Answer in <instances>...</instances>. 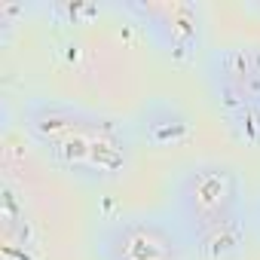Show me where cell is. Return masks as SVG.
<instances>
[{"instance_id": "obj_1", "label": "cell", "mask_w": 260, "mask_h": 260, "mask_svg": "<svg viewBox=\"0 0 260 260\" xmlns=\"http://www.w3.org/2000/svg\"><path fill=\"white\" fill-rule=\"evenodd\" d=\"M25 132L55 169L89 184L119 181L132 166L128 125L98 110L37 98L25 107Z\"/></svg>"}, {"instance_id": "obj_2", "label": "cell", "mask_w": 260, "mask_h": 260, "mask_svg": "<svg viewBox=\"0 0 260 260\" xmlns=\"http://www.w3.org/2000/svg\"><path fill=\"white\" fill-rule=\"evenodd\" d=\"M172 205L175 223L202 260H233L242 254V175L233 162L202 159L187 166L175 181Z\"/></svg>"}, {"instance_id": "obj_3", "label": "cell", "mask_w": 260, "mask_h": 260, "mask_svg": "<svg viewBox=\"0 0 260 260\" xmlns=\"http://www.w3.org/2000/svg\"><path fill=\"white\" fill-rule=\"evenodd\" d=\"M101 260H187L190 245L178 223L159 214H125L98 239Z\"/></svg>"}, {"instance_id": "obj_5", "label": "cell", "mask_w": 260, "mask_h": 260, "mask_svg": "<svg viewBox=\"0 0 260 260\" xmlns=\"http://www.w3.org/2000/svg\"><path fill=\"white\" fill-rule=\"evenodd\" d=\"M141 132L150 144L156 147H169V144H178L190 135V119L184 116V110L178 104H169V101H150L144 104L141 110Z\"/></svg>"}, {"instance_id": "obj_6", "label": "cell", "mask_w": 260, "mask_h": 260, "mask_svg": "<svg viewBox=\"0 0 260 260\" xmlns=\"http://www.w3.org/2000/svg\"><path fill=\"white\" fill-rule=\"evenodd\" d=\"M251 220H254V230H257V236H260V196H257V205H254V214H251Z\"/></svg>"}, {"instance_id": "obj_4", "label": "cell", "mask_w": 260, "mask_h": 260, "mask_svg": "<svg viewBox=\"0 0 260 260\" xmlns=\"http://www.w3.org/2000/svg\"><path fill=\"white\" fill-rule=\"evenodd\" d=\"M132 10L141 16L144 31L153 37V43L166 55H172V58L196 55V49L202 43L199 7L184 4V0H172V4H135Z\"/></svg>"}]
</instances>
